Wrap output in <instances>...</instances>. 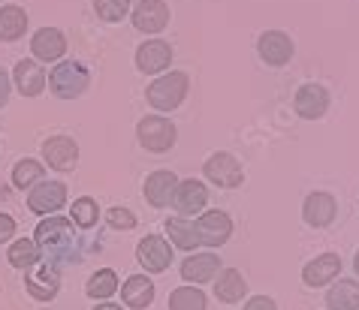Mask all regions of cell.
Returning a JSON list of instances; mask_svg holds the SVG:
<instances>
[{
	"label": "cell",
	"instance_id": "36",
	"mask_svg": "<svg viewBox=\"0 0 359 310\" xmlns=\"http://www.w3.org/2000/svg\"><path fill=\"white\" fill-rule=\"evenodd\" d=\"M9 87H13V78L6 76V69L0 66V108L6 106V99H9Z\"/></svg>",
	"mask_w": 359,
	"mask_h": 310
},
{
	"label": "cell",
	"instance_id": "14",
	"mask_svg": "<svg viewBox=\"0 0 359 310\" xmlns=\"http://www.w3.org/2000/svg\"><path fill=\"white\" fill-rule=\"evenodd\" d=\"M31 55L36 64H55L67 55V36L57 27H39L31 39Z\"/></svg>",
	"mask_w": 359,
	"mask_h": 310
},
{
	"label": "cell",
	"instance_id": "29",
	"mask_svg": "<svg viewBox=\"0 0 359 310\" xmlns=\"http://www.w3.org/2000/svg\"><path fill=\"white\" fill-rule=\"evenodd\" d=\"M169 310H205V295L196 286H178L169 295Z\"/></svg>",
	"mask_w": 359,
	"mask_h": 310
},
{
	"label": "cell",
	"instance_id": "18",
	"mask_svg": "<svg viewBox=\"0 0 359 310\" xmlns=\"http://www.w3.org/2000/svg\"><path fill=\"white\" fill-rule=\"evenodd\" d=\"M25 283H27V293H31L36 302H52L61 289V274L52 262H43L36 272H25Z\"/></svg>",
	"mask_w": 359,
	"mask_h": 310
},
{
	"label": "cell",
	"instance_id": "4",
	"mask_svg": "<svg viewBox=\"0 0 359 310\" xmlns=\"http://www.w3.org/2000/svg\"><path fill=\"white\" fill-rule=\"evenodd\" d=\"M136 136H139V145H142L145 151H151V154H166L169 148L175 145L178 129H175V124L169 121V118H163V115H148V118H142V121L136 124Z\"/></svg>",
	"mask_w": 359,
	"mask_h": 310
},
{
	"label": "cell",
	"instance_id": "8",
	"mask_svg": "<svg viewBox=\"0 0 359 310\" xmlns=\"http://www.w3.org/2000/svg\"><path fill=\"white\" fill-rule=\"evenodd\" d=\"M67 205V184L61 181H39L36 187H31V193H27V208H31L34 214H55L61 211Z\"/></svg>",
	"mask_w": 359,
	"mask_h": 310
},
{
	"label": "cell",
	"instance_id": "11",
	"mask_svg": "<svg viewBox=\"0 0 359 310\" xmlns=\"http://www.w3.org/2000/svg\"><path fill=\"white\" fill-rule=\"evenodd\" d=\"M205 205H208V190H205L203 181H194V178H187V181H178L175 196H172V208L178 211V217L191 220L194 214H203Z\"/></svg>",
	"mask_w": 359,
	"mask_h": 310
},
{
	"label": "cell",
	"instance_id": "17",
	"mask_svg": "<svg viewBox=\"0 0 359 310\" xmlns=\"http://www.w3.org/2000/svg\"><path fill=\"white\" fill-rule=\"evenodd\" d=\"M175 187H178V178L175 172H169V169H157V172H151L145 178V202L154 205V208H166L172 205V196H175Z\"/></svg>",
	"mask_w": 359,
	"mask_h": 310
},
{
	"label": "cell",
	"instance_id": "15",
	"mask_svg": "<svg viewBox=\"0 0 359 310\" xmlns=\"http://www.w3.org/2000/svg\"><path fill=\"white\" fill-rule=\"evenodd\" d=\"M43 160L57 172H73L79 163V145L69 136H52L43 142Z\"/></svg>",
	"mask_w": 359,
	"mask_h": 310
},
{
	"label": "cell",
	"instance_id": "24",
	"mask_svg": "<svg viewBox=\"0 0 359 310\" xmlns=\"http://www.w3.org/2000/svg\"><path fill=\"white\" fill-rule=\"evenodd\" d=\"M215 295L221 298L224 304L242 302V298L248 295V283H245L242 272H238V268H224V272L217 274V280H215Z\"/></svg>",
	"mask_w": 359,
	"mask_h": 310
},
{
	"label": "cell",
	"instance_id": "25",
	"mask_svg": "<svg viewBox=\"0 0 359 310\" xmlns=\"http://www.w3.org/2000/svg\"><path fill=\"white\" fill-rule=\"evenodd\" d=\"M326 307L329 310H359V283L356 280H338L326 293Z\"/></svg>",
	"mask_w": 359,
	"mask_h": 310
},
{
	"label": "cell",
	"instance_id": "1",
	"mask_svg": "<svg viewBox=\"0 0 359 310\" xmlns=\"http://www.w3.org/2000/svg\"><path fill=\"white\" fill-rule=\"evenodd\" d=\"M34 244L39 247V253L46 256V262H52L55 268L61 262H73V247H76V238H73V220H64V217H46L43 223L36 226L34 232Z\"/></svg>",
	"mask_w": 359,
	"mask_h": 310
},
{
	"label": "cell",
	"instance_id": "3",
	"mask_svg": "<svg viewBox=\"0 0 359 310\" xmlns=\"http://www.w3.org/2000/svg\"><path fill=\"white\" fill-rule=\"evenodd\" d=\"M91 85V73L79 61H57V66L48 73V87L57 99H76L88 91Z\"/></svg>",
	"mask_w": 359,
	"mask_h": 310
},
{
	"label": "cell",
	"instance_id": "12",
	"mask_svg": "<svg viewBox=\"0 0 359 310\" xmlns=\"http://www.w3.org/2000/svg\"><path fill=\"white\" fill-rule=\"evenodd\" d=\"M293 108H296L299 118H305V121H320V118L326 115V108H329V91L317 82H308L296 91Z\"/></svg>",
	"mask_w": 359,
	"mask_h": 310
},
{
	"label": "cell",
	"instance_id": "37",
	"mask_svg": "<svg viewBox=\"0 0 359 310\" xmlns=\"http://www.w3.org/2000/svg\"><path fill=\"white\" fill-rule=\"evenodd\" d=\"M94 310H124V307L121 304H112V302H100Z\"/></svg>",
	"mask_w": 359,
	"mask_h": 310
},
{
	"label": "cell",
	"instance_id": "19",
	"mask_svg": "<svg viewBox=\"0 0 359 310\" xmlns=\"http://www.w3.org/2000/svg\"><path fill=\"white\" fill-rule=\"evenodd\" d=\"M13 82L22 97H39L48 85V76L43 73V66H39L34 57H25V61H18L13 69Z\"/></svg>",
	"mask_w": 359,
	"mask_h": 310
},
{
	"label": "cell",
	"instance_id": "33",
	"mask_svg": "<svg viewBox=\"0 0 359 310\" xmlns=\"http://www.w3.org/2000/svg\"><path fill=\"white\" fill-rule=\"evenodd\" d=\"M106 220H109V226L112 229H124V232L136 226V214L130 211V208H109Z\"/></svg>",
	"mask_w": 359,
	"mask_h": 310
},
{
	"label": "cell",
	"instance_id": "38",
	"mask_svg": "<svg viewBox=\"0 0 359 310\" xmlns=\"http://www.w3.org/2000/svg\"><path fill=\"white\" fill-rule=\"evenodd\" d=\"M353 268H356V274H359V250H356V259H353Z\"/></svg>",
	"mask_w": 359,
	"mask_h": 310
},
{
	"label": "cell",
	"instance_id": "32",
	"mask_svg": "<svg viewBox=\"0 0 359 310\" xmlns=\"http://www.w3.org/2000/svg\"><path fill=\"white\" fill-rule=\"evenodd\" d=\"M130 9H133L130 0H94V13L109 24H115V22H121L124 15H130Z\"/></svg>",
	"mask_w": 359,
	"mask_h": 310
},
{
	"label": "cell",
	"instance_id": "27",
	"mask_svg": "<svg viewBox=\"0 0 359 310\" xmlns=\"http://www.w3.org/2000/svg\"><path fill=\"white\" fill-rule=\"evenodd\" d=\"M6 256H9V265L18 268V272H31L39 259H43L39 247L34 244V238H18V241H13V247L6 250Z\"/></svg>",
	"mask_w": 359,
	"mask_h": 310
},
{
	"label": "cell",
	"instance_id": "20",
	"mask_svg": "<svg viewBox=\"0 0 359 310\" xmlns=\"http://www.w3.org/2000/svg\"><path fill=\"white\" fill-rule=\"evenodd\" d=\"M215 274H221V256L205 250V253H191L182 262V277L187 283H208Z\"/></svg>",
	"mask_w": 359,
	"mask_h": 310
},
{
	"label": "cell",
	"instance_id": "2",
	"mask_svg": "<svg viewBox=\"0 0 359 310\" xmlns=\"http://www.w3.org/2000/svg\"><path fill=\"white\" fill-rule=\"evenodd\" d=\"M187 91H191V78H187V73H166L148 85L145 99H148V106L157 108V112H172V108H178L184 103Z\"/></svg>",
	"mask_w": 359,
	"mask_h": 310
},
{
	"label": "cell",
	"instance_id": "26",
	"mask_svg": "<svg viewBox=\"0 0 359 310\" xmlns=\"http://www.w3.org/2000/svg\"><path fill=\"white\" fill-rule=\"evenodd\" d=\"M27 31V13L22 6L9 3L0 9V39L4 43H15V39H22Z\"/></svg>",
	"mask_w": 359,
	"mask_h": 310
},
{
	"label": "cell",
	"instance_id": "5",
	"mask_svg": "<svg viewBox=\"0 0 359 310\" xmlns=\"http://www.w3.org/2000/svg\"><path fill=\"white\" fill-rule=\"evenodd\" d=\"M203 175H205L215 187H221V190L242 187V181H245L242 163H238L233 154H226V151L208 157V160H205V166H203Z\"/></svg>",
	"mask_w": 359,
	"mask_h": 310
},
{
	"label": "cell",
	"instance_id": "13",
	"mask_svg": "<svg viewBox=\"0 0 359 310\" xmlns=\"http://www.w3.org/2000/svg\"><path fill=\"white\" fill-rule=\"evenodd\" d=\"M257 52H260L263 64L284 66V64L293 61L296 45H293V39L287 36L284 31H266V34H260V39H257Z\"/></svg>",
	"mask_w": 359,
	"mask_h": 310
},
{
	"label": "cell",
	"instance_id": "31",
	"mask_svg": "<svg viewBox=\"0 0 359 310\" xmlns=\"http://www.w3.org/2000/svg\"><path fill=\"white\" fill-rule=\"evenodd\" d=\"M97 217H100L97 199L82 196V199H76V202H73V223L79 229H94L97 226Z\"/></svg>",
	"mask_w": 359,
	"mask_h": 310
},
{
	"label": "cell",
	"instance_id": "23",
	"mask_svg": "<svg viewBox=\"0 0 359 310\" xmlns=\"http://www.w3.org/2000/svg\"><path fill=\"white\" fill-rule=\"evenodd\" d=\"M163 226H166V235H169V244H172V247H178V250H199V247H203L194 220H187V217H169Z\"/></svg>",
	"mask_w": 359,
	"mask_h": 310
},
{
	"label": "cell",
	"instance_id": "10",
	"mask_svg": "<svg viewBox=\"0 0 359 310\" xmlns=\"http://www.w3.org/2000/svg\"><path fill=\"white\" fill-rule=\"evenodd\" d=\"M196 232L203 247H221L233 235V217L226 211H203L196 220Z\"/></svg>",
	"mask_w": 359,
	"mask_h": 310
},
{
	"label": "cell",
	"instance_id": "30",
	"mask_svg": "<svg viewBox=\"0 0 359 310\" xmlns=\"http://www.w3.org/2000/svg\"><path fill=\"white\" fill-rule=\"evenodd\" d=\"M43 178H46L43 163H36V160H18L15 169H13V184L18 190H31L43 181Z\"/></svg>",
	"mask_w": 359,
	"mask_h": 310
},
{
	"label": "cell",
	"instance_id": "16",
	"mask_svg": "<svg viewBox=\"0 0 359 310\" xmlns=\"http://www.w3.org/2000/svg\"><path fill=\"white\" fill-rule=\"evenodd\" d=\"M338 214V202L332 193H323V190H317V193H308L305 205H302V220L308 226L314 229H326L332 226V220Z\"/></svg>",
	"mask_w": 359,
	"mask_h": 310
},
{
	"label": "cell",
	"instance_id": "35",
	"mask_svg": "<svg viewBox=\"0 0 359 310\" xmlns=\"http://www.w3.org/2000/svg\"><path fill=\"white\" fill-rule=\"evenodd\" d=\"M13 235H15V220L9 214H0V244L9 241Z\"/></svg>",
	"mask_w": 359,
	"mask_h": 310
},
{
	"label": "cell",
	"instance_id": "9",
	"mask_svg": "<svg viewBox=\"0 0 359 310\" xmlns=\"http://www.w3.org/2000/svg\"><path fill=\"white\" fill-rule=\"evenodd\" d=\"M130 22L139 34H161L169 24L166 0H139V3L130 9Z\"/></svg>",
	"mask_w": 359,
	"mask_h": 310
},
{
	"label": "cell",
	"instance_id": "22",
	"mask_svg": "<svg viewBox=\"0 0 359 310\" xmlns=\"http://www.w3.org/2000/svg\"><path fill=\"white\" fill-rule=\"evenodd\" d=\"M121 302L127 307H133V310H145L148 304L154 302V283H151V277H145V274L127 277L124 286H121Z\"/></svg>",
	"mask_w": 359,
	"mask_h": 310
},
{
	"label": "cell",
	"instance_id": "34",
	"mask_svg": "<svg viewBox=\"0 0 359 310\" xmlns=\"http://www.w3.org/2000/svg\"><path fill=\"white\" fill-rule=\"evenodd\" d=\"M245 310H278L275 302L269 295H254V298H248L245 302Z\"/></svg>",
	"mask_w": 359,
	"mask_h": 310
},
{
	"label": "cell",
	"instance_id": "21",
	"mask_svg": "<svg viewBox=\"0 0 359 310\" xmlns=\"http://www.w3.org/2000/svg\"><path fill=\"white\" fill-rule=\"evenodd\" d=\"M341 274V256L338 253H320L317 259H311L305 268H302V280L305 286H326Z\"/></svg>",
	"mask_w": 359,
	"mask_h": 310
},
{
	"label": "cell",
	"instance_id": "6",
	"mask_svg": "<svg viewBox=\"0 0 359 310\" xmlns=\"http://www.w3.org/2000/svg\"><path fill=\"white\" fill-rule=\"evenodd\" d=\"M136 259L148 274H161L172 265V244L161 235H145L142 241L136 244Z\"/></svg>",
	"mask_w": 359,
	"mask_h": 310
},
{
	"label": "cell",
	"instance_id": "7",
	"mask_svg": "<svg viewBox=\"0 0 359 310\" xmlns=\"http://www.w3.org/2000/svg\"><path fill=\"white\" fill-rule=\"evenodd\" d=\"M172 64V45L163 39H145L136 48V69L145 76H163Z\"/></svg>",
	"mask_w": 359,
	"mask_h": 310
},
{
	"label": "cell",
	"instance_id": "28",
	"mask_svg": "<svg viewBox=\"0 0 359 310\" xmlns=\"http://www.w3.org/2000/svg\"><path fill=\"white\" fill-rule=\"evenodd\" d=\"M85 293H88V298H97V302H106V298H112V295L118 293V274L112 272V268H100L97 274L88 277Z\"/></svg>",
	"mask_w": 359,
	"mask_h": 310
}]
</instances>
